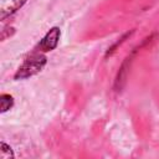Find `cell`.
Returning <instances> with one entry per match:
<instances>
[{
    "instance_id": "277c9868",
    "label": "cell",
    "mask_w": 159,
    "mask_h": 159,
    "mask_svg": "<svg viewBox=\"0 0 159 159\" xmlns=\"http://www.w3.org/2000/svg\"><path fill=\"white\" fill-rule=\"evenodd\" d=\"M132 57H133V53L129 55L124 62L122 63L119 71H118V75H117V78H116V83H114V88L117 91H120L124 86V82H125V78H127V73H128V70H129V65L132 62Z\"/></svg>"
},
{
    "instance_id": "3957f363",
    "label": "cell",
    "mask_w": 159,
    "mask_h": 159,
    "mask_svg": "<svg viewBox=\"0 0 159 159\" xmlns=\"http://www.w3.org/2000/svg\"><path fill=\"white\" fill-rule=\"evenodd\" d=\"M26 0H0V19L5 20L6 17L15 14Z\"/></svg>"
},
{
    "instance_id": "5b68a950",
    "label": "cell",
    "mask_w": 159,
    "mask_h": 159,
    "mask_svg": "<svg viewBox=\"0 0 159 159\" xmlns=\"http://www.w3.org/2000/svg\"><path fill=\"white\" fill-rule=\"evenodd\" d=\"M14 104V98L10 94H1L0 96V111L1 113H5L9 111Z\"/></svg>"
},
{
    "instance_id": "8992f818",
    "label": "cell",
    "mask_w": 159,
    "mask_h": 159,
    "mask_svg": "<svg viewBox=\"0 0 159 159\" xmlns=\"http://www.w3.org/2000/svg\"><path fill=\"white\" fill-rule=\"evenodd\" d=\"M132 34H133V31H130V32H127V34H125V35H124L123 37H120V39H119V41H117V42H116V43H114V45H113V46H112L111 48H108V51H107L106 56H111V55H113V52L116 51V48L118 47V45L123 43V42H124V40H125L127 37H129V36H130Z\"/></svg>"
},
{
    "instance_id": "7a4b0ae2",
    "label": "cell",
    "mask_w": 159,
    "mask_h": 159,
    "mask_svg": "<svg viewBox=\"0 0 159 159\" xmlns=\"http://www.w3.org/2000/svg\"><path fill=\"white\" fill-rule=\"evenodd\" d=\"M61 36V30L60 27H52L50 29V31L43 36V39L40 41L39 47L42 52H47V51H52L53 48H56L58 40Z\"/></svg>"
},
{
    "instance_id": "6da1fadb",
    "label": "cell",
    "mask_w": 159,
    "mask_h": 159,
    "mask_svg": "<svg viewBox=\"0 0 159 159\" xmlns=\"http://www.w3.org/2000/svg\"><path fill=\"white\" fill-rule=\"evenodd\" d=\"M46 65V56L41 52H36L30 55L24 62L22 65L19 67V70L16 71L14 78L15 80H25L29 78L36 73H39Z\"/></svg>"
},
{
    "instance_id": "52a82bcc",
    "label": "cell",
    "mask_w": 159,
    "mask_h": 159,
    "mask_svg": "<svg viewBox=\"0 0 159 159\" xmlns=\"http://www.w3.org/2000/svg\"><path fill=\"white\" fill-rule=\"evenodd\" d=\"M1 158L2 159H10V158H14V154L11 152V148L5 144L4 142L1 143Z\"/></svg>"
}]
</instances>
